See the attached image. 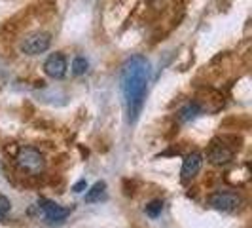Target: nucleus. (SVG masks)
I'll return each instance as SVG.
<instances>
[{
    "label": "nucleus",
    "instance_id": "nucleus-1",
    "mask_svg": "<svg viewBox=\"0 0 252 228\" xmlns=\"http://www.w3.org/2000/svg\"><path fill=\"white\" fill-rule=\"evenodd\" d=\"M148 76H150V61L144 55H133L129 57L122 67V93L127 109V120L133 124L137 122L142 105L146 99L148 89Z\"/></svg>",
    "mask_w": 252,
    "mask_h": 228
},
{
    "label": "nucleus",
    "instance_id": "nucleus-2",
    "mask_svg": "<svg viewBox=\"0 0 252 228\" xmlns=\"http://www.w3.org/2000/svg\"><path fill=\"white\" fill-rule=\"evenodd\" d=\"M38 211L42 213V217L50 223V225H55V223H63L66 217L70 215V207H63L59 203L51 202V200H46V198H40L36 203Z\"/></svg>",
    "mask_w": 252,
    "mask_h": 228
},
{
    "label": "nucleus",
    "instance_id": "nucleus-3",
    "mask_svg": "<svg viewBox=\"0 0 252 228\" xmlns=\"http://www.w3.org/2000/svg\"><path fill=\"white\" fill-rule=\"evenodd\" d=\"M51 37L48 33H32V35H27L21 42V51L27 55H40L50 48Z\"/></svg>",
    "mask_w": 252,
    "mask_h": 228
},
{
    "label": "nucleus",
    "instance_id": "nucleus-4",
    "mask_svg": "<svg viewBox=\"0 0 252 228\" xmlns=\"http://www.w3.org/2000/svg\"><path fill=\"white\" fill-rule=\"evenodd\" d=\"M17 164L21 165L23 169H27V171H31V173H40L44 169L46 162H44V156L36 149L25 147V149H21L17 152Z\"/></svg>",
    "mask_w": 252,
    "mask_h": 228
},
{
    "label": "nucleus",
    "instance_id": "nucleus-5",
    "mask_svg": "<svg viewBox=\"0 0 252 228\" xmlns=\"http://www.w3.org/2000/svg\"><path fill=\"white\" fill-rule=\"evenodd\" d=\"M209 203L218 209V211H235L241 205V198L235 194V192H215L211 198H209Z\"/></svg>",
    "mask_w": 252,
    "mask_h": 228
},
{
    "label": "nucleus",
    "instance_id": "nucleus-6",
    "mask_svg": "<svg viewBox=\"0 0 252 228\" xmlns=\"http://www.w3.org/2000/svg\"><path fill=\"white\" fill-rule=\"evenodd\" d=\"M44 71L50 78H63L66 73V57L63 53H51L44 63Z\"/></svg>",
    "mask_w": 252,
    "mask_h": 228
},
{
    "label": "nucleus",
    "instance_id": "nucleus-7",
    "mask_svg": "<svg viewBox=\"0 0 252 228\" xmlns=\"http://www.w3.org/2000/svg\"><path fill=\"white\" fill-rule=\"evenodd\" d=\"M203 165V156L199 152H191L188 154L186 158H184V164H182V171H180V175H182V181L186 183L189 179H193L197 173H199V169H201Z\"/></svg>",
    "mask_w": 252,
    "mask_h": 228
},
{
    "label": "nucleus",
    "instance_id": "nucleus-8",
    "mask_svg": "<svg viewBox=\"0 0 252 228\" xmlns=\"http://www.w3.org/2000/svg\"><path fill=\"white\" fill-rule=\"evenodd\" d=\"M209 162L215 165H226L231 158H233V151L231 149H227L226 145H218L215 143L213 147H211V151H209Z\"/></svg>",
    "mask_w": 252,
    "mask_h": 228
},
{
    "label": "nucleus",
    "instance_id": "nucleus-9",
    "mask_svg": "<svg viewBox=\"0 0 252 228\" xmlns=\"http://www.w3.org/2000/svg\"><path fill=\"white\" fill-rule=\"evenodd\" d=\"M104 189H106V185L104 183H95L91 190H88V194H86V202L93 203V202H99L102 198V194H104Z\"/></svg>",
    "mask_w": 252,
    "mask_h": 228
},
{
    "label": "nucleus",
    "instance_id": "nucleus-10",
    "mask_svg": "<svg viewBox=\"0 0 252 228\" xmlns=\"http://www.w3.org/2000/svg\"><path fill=\"white\" fill-rule=\"evenodd\" d=\"M197 114H199V107H197L195 103H189V105H186V107L178 113V118H180V122H189V120H193Z\"/></svg>",
    "mask_w": 252,
    "mask_h": 228
},
{
    "label": "nucleus",
    "instance_id": "nucleus-11",
    "mask_svg": "<svg viewBox=\"0 0 252 228\" xmlns=\"http://www.w3.org/2000/svg\"><path fill=\"white\" fill-rule=\"evenodd\" d=\"M88 59L86 57H74V61H72V75L74 76H82L88 73Z\"/></svg>",
    "mask_w": 252,
    "mask_h": 228
},
{
    "label": "nucleus",
    "instance_id": "nucleus-12",
    "mask_svg": "<svg viewBox=\"0 0 252 228\" xmlns=\"http://www.w3.org/2000/svg\"><path fill=\"white\" fill-rule=\"evenodd\" d=\"M161 209H163V203L161 200H154L146 205V215L152 217V219H156L158 215H161Z\"/></svg>",
    "mask_w": 252,
    "mask_h": 228
},
{
    "label": "nucleus",
    "instance_id": "nucleus-13",
    "mask_svg": "<svg viewBox=\"0 0 252 228\" xmlns=\"http://www.w3.org/2000/svg\"><path fill=\"white\" fill-rule=\"evenodd\" d=\"M10 209H12V203H10V200H8L6 196H2V194H0V221L8 217Z\"/></svg>",
    "mask_w": 252,
    "mask_h": 228
},
{
    "label": "nucleus",
    "instance_id": "nucleus-14",
    "mask_svg": "<svg viewBox=\"0 0 252 228\" xmlns=\"http://www.w3.org/2000/svg\"><path fill=\"white\" fill-rule=\"evenodd\" d=\"M84 187H86V181H80V183L74 187V192H82V189H84Z\"/></svg>",
    "mask_w": 252,
    "mask_h": 228
}]
</instances>
